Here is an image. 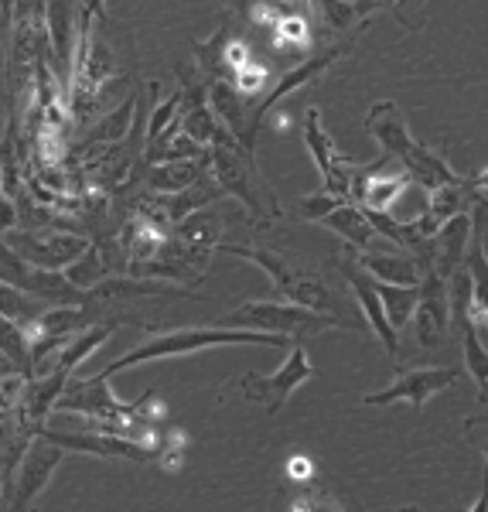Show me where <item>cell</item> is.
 <instances>
[{
    "instance_id": "6da1fadb",
    "label": "cell",
    "mask_w": 488,
    "mask_h": 512,
    "mask_svg": "<svg viewBox=\"0 0 488 512\" xmlns=\"http://www.w3.org/2000/svg\"><path fill=\"white\" fill-rule=\"evenodd\" d=\"M366 130L379 144V151L390 154V158L407 171L410 185L424 188V192H434V188L451 185V181L461 178L444 154H437L434 147H424L420 140H413L407 120H403L400 106H396L393 99H379V103L369 106Z\"/></svg>"
},
{
    "instance_id": "7a4b0ae2",
    "label": "cell",
    "mask_w": 488,
    "mask_h": 512,
    "mask_svg": "<svg viewBox=\"0 0 488 512\" xmlns=\"http://www.w3.org/2000/svg\"><path fill=\"white\" fill-rule=\"evenodd\" d=\"M215 345H267V349H291V338L274 335V332H260V328H226V325H195V328H175V332L151 335L144 345L130 349L127 355L113 359L106 369H99L96 376L110 379L123 373V369L147 366L157 359H178V355H195Z\"/></svg>"
},
{
    "instance_id": "3957f363",
    "label": "cell",
    "mask_w": 488,
    "mask_h": 512,
    "mask_svg": "<svg viewBox=\"0 0 488 512\" xmlns=\"http://www.w3.org/2000/svg\"><path fill=\"white\" fill-rule=\"evenodd\" d=\"M55 414H82V417H99V420H120L130 424L144 434H157V424L164 420V407L154 400V393L140 396L137 403L120 400L110 390L103 376H89V379H72L65 386V393L55 400Z\"/></svg>"
},
{
    "instance_id": "277c9868",
    "label": "cell",
    "mask_w": 488,
    "mask_h": 512,
    "mask_svg": "<svg viewBox=\"0 0 488 512\" xmlns=\"http://www.w3.org/2000/svg\"><path fill=\"white\" fill-rule=\"evenodd\" d=\"M215 325L226 328H260V332L284 335L291 342H304L321 332H342V321L325 311L301 308L294 301H239L229 315H222Z\"/></svg>"
},
{
    "instance_id": "5b68a950",
    "label": "cell",
    "mask_w": 488,
    "mask_h": 512,
    "mask_svg": "<svg viewBox=\"0 0 488 512\" xmlns=\"http://www.w3.org/2000/svg\"><path fill=\"white\" fill-rule=\"evenodd\" d=\"M209 168H212V178L222 185V192L236 195L239 202H243L260 222L284 219V209H280L274 188H270L267 178L256 171L253 158L243 151V144H239V140L212 144L209 147Z\"/></svg>"
},
{
    "instance_id": "8992f818",
    "label": "cell",
    "mask_w": 488,
    "mask_h": 512,
    "mask_svg": "<svg viewBox=\"0 0 488 512\" xmlns=\"http://www.w3.org/2000/svg\"><path fill=\"white\" fill-rule=\"evenodd\" d=\"M212 250L239 256V260L260 267L263 274L270 277V284H274V291H277L280 301H294V304H301V308L325 311V315H332V291H328V287L321 284L318 277L301 274V270H297L284 253L267 250V246H239V243H215Z\"/></svg>"
},
{
    "instance_id": "52a82bcc",
    "label": "cell",
    "mask_w": 488,
    "mask_h": 512,
    "mask_svg": "<svg viewBox=\"0 0 488 512\" xmlns=\"http://www.w3.org/2000/svg\"><path fill=\"white\" fill-rule=\"evenodd\" d=\"M311 376H314V366L308 359V349H304V342H294L291 349H287V359L277 373H243V376H236L233 383H226V390L219 396L222 400H226V396H243V400H250V403H260L267 414H280V410L287 407V400H291V393L301 390Z\"/></svg>"
},
{
    "instance_id": "ba28073f",
    "label": "cell",
    "mask_w": 488,
    "mask_h": 512,
    "mask_svg": "<svg viewBox=\"0 0 488 512\" xmlns=\"http://www.w3.org/2000/svg\"><path fill=\"white\" fill-rule=\"evenodd\" d=\"M454 383H458V369H448V366L403 369V373L396 376L390 386L362 396V403H366V407H393V403H410L413 410H424L430 396L451 390Z\"/></svg>"
},
{
    "instance_id": "9c48e42d",
    "label": "cell",
    "mask_w": 488,
    "mask_h": 512,
    "mask_svg": "<svg viewBox=\"0 0 488 512\" xmlns=\"http://www.w3.org/2000/svg\"><path fill=\"white\" fill-rule=\"evenodd\" d=\"M301 134H304V144H308L314 164H318V175H321V181H325V192H335V195L349 198L355 161L349 158V154L338 151V144L332 140V134H328L325 123H321V110H318V106H308V110H304Z\"/></svg>"
},
{
    "instance_id": "30bf717a",
    "label": "cell",
    "mask_w": 488,
    "mask_h": 512,
    "mask_svg": "<svg viewBox=\"0 0 488 512\" xmlns=\"http://www.w3.org/2000/svg\"><path fill=\"white\" fill-rule=\"evenodd\" d=\"M62 458H65V448H59L55 441H48L45 434H38L21 454L18 482L11 485V499H7V506H11V509H31V506H35V499L48 489L52 475L59 472Z\"/></svg>"
},
{
    "instance_id": "8fae6325",
    "label": "cell",
    "mask_w": 488,
    "mask_h": 512,
    "mask_svg": "<svg viewBox=\"0 0 488 512\" xmlns=\"http://www.w3.org/2000/svg\"><path fill=\"white\" fill-rule=\"evenodd\" d=\"M7 243L18 250V256L41 270H65L72 260H79L89 250V239L65 229H31V233H7Z\"/></svg>"
},
{
    "instance_id": "7c38bea8",
    "label": "cell",
    "mask_w": 488,
    "mask_h": 512,
    "mask_svg": "<svg viewBox=\"0 0 488 512\" xmlns=\"http://www.w3.org/2000/svg\"><path fill=\"white\" fill-rule=\"evenodd\" d=\"M413 332L424 349H437L444 345V338L451 332V294H448V277H441L434 267L424 270L420 277V297L413 308Z\"/></svg>"
},
{
    "instance_id": "4fadbf2b",
    "label": "cell",
    "mask_w": 488,
    "mask_h": 512,
    "mask_svg": "<svg viewBox=\"0 0 488 512\" xmlns=\"http://www.w3.org/2000/svg\"><path fill=\"white\" fill-rule=\"evenodd\" d=\"M38 434H45L48 441H55L65 451H82L93 458H120V461H137V465H151L161 461V444L137 441V437L123 434H99V431H82V434H55L38 427Z\"/></svg>"
},
{
    "instance_id": "5bb4252c",
    "label": "cell",
    "mask_w": 488,
    "mask_h": 512,
    "mask_svg": "<svg viewBox=\"0 0 488 512\" xmlns=\"http://www.w3.org/2000/svg\"><path fill=\"white\" fill-rule=\"evenodd\" d=\"M349 41H342V45H332L328 52H318V55H311V59H304L297 69H291V72H284L274 86H270V93L260 99V103L253 106V117H250V137L256 140V134H260V127H263V120H267V113L274 110V106L280 103V99H287L291 93H297V89H304L308 82H314L318 76H325L332 65L342 59L345 52H349Z\"/></svg>"
},
{
    "instance_id": "9a60e30c",
    "label": "cell",
    "mask_w": 488,
    "mask_h": 512,
    "mask_svg": "<svg viewBox=\"0 0 488 512\" xmlns=\"http://www.w3.org/2000/svg\"><path fill=\"white\" fill-rule=\"evenodd\" d=\"M338 274L345 277V284L355 291V301H359L362 315H366L372 335L383 342V349L393 355V359H400V332L390 325V318H386L383 311V297L376 294V284H372V277L366 270L359 267L355 260H338Z\"/></svg>"
},
{
    "instance_id": "2e32d148",
    "label": "cell",
    "mask_w": 488,
    "mask_h": 512,
    "mask_svg": "<svg viewBox=\"0 0 488 512\" xmlns=\"http://www.w3.org/2000/svg\"><path fill=\"white\" fill-rule=\"evenodd\" d=\"M475 198H478V188L471 185V175H461L458 181H451V185L434 188V192H427V209L413 219V229H417L420 236H437V229L448 226L454 216L471 212Z\"/></svg>"
},
{
    "instance_id": "e0dca14e",
    "label": "cell",
    "mask_w": 488,
    "mask_h": 512,
    "mask_svg": "<svg viewBox=\"0 0 488 512\" xmlns=\"http://www.w3.org/2000/svg\"><path fill=\"white\" fill-rule=\"evenodd\" d=\"M205 96H209V106L215 113V120L222 123V127L233 134L239 144H243V151L256 154V140L250 137V120H246V110H243V93L233 86L229 79H209V86H205Z\"/></svg>"
},
{
    "instance_id": "ac0fdd59",
    "label": "cell",
    "mask_w": 488,
    "mask_h": 512,
    "mask_svg": "<svg viewBox=\"0 0 488 512\" xmlns=\"http://www.w3.org/2000/svg\"><path fill=\"white\" fill-rule=\"evenodd\" d=\"M321 226H328L332 233H338L345 239V243L352 246V253H366V250H396L390 239H383L376 233V226L366 219V212H362V205L355 202H342L338 209L328 212L325 219H321Z\"/></svg>"
},
{
    "instance_id": "d6986e66",
    "label": "cell",
    "mask_w": 488,
    "mask_h": 512,
    "mask_svg": "<svg viewBox=\"0 0 488 512\" xmlns=\"http://www.w3.org/2000/svg\"><path fill=\"white\" fill-rule=\"evenodd\" d=\"M69 383H72V373H62V369H48L41 379L31 376L28 383H24V393H21V403H18L24 424L38 431V427L55 414V400L65 393V386Z\"/></svg>"
},
{
    "instance_id": "ffe728a7",
    "label": "cell",
    "mask_w": 488,
    "mask_h": 512,
    "mask_svg": "<svg viewBox=\"0 0 488 512\" xmlns=\"http://www.w3.org/2000/svg\"><path fill=\"white\" fill-rule=\"evenodd\" d=\"M352 260L359 263L369 277L390 280V284L417 287L420 277H424L420 263L413 260L410 253H403V250H366V253H352Z\"/></svg>"
},
{
    "instance_id": "44dd1931",
    "label": "cell",
    "mask_w": 488,
    "mask_h": 512,
    "mask_svg": "<svg viewBox=\"0 0 488 512\" xmlns=\"http://www.w3.org/2000/svg\"><path fill=\"white\" fill-rule=\"evenodd\" d=\"M209 175V154L192 161H164L147 171V192H181Z\"/></svg>"
},
{
    "instance_id": "7402d4cb",
    "label": "cell",
    "mask_w": 488,
    "mask_h": 512,
    "mask_svg": "<svg viewBox=\"0 0 488 512\" xmlns=\"http://www.w3.org/2000/svg\"><path fill=\"white\" fill-rule=\"evenodd\" d=\"M120 243H123V250H127L130 263H147L164 250V243H168V226H161V222L137 212V219H130L127 229H123Z\"/></svg>"
},
{
    "instance_id": "603a6c76",
    "label": "cell",
    "mask_w": 488,
    "mask_h": 512,
    "mask_svg": "<svg viewBox=\"0 0 488 512\" xmlns=\"http://www.w3.org/2000/svg\"><path fill=\"white\" fill-rule=\"evenodd\" d=\"M113 338V325H93V328H82V332L65 338V345L59 349L48 369H62V373H76L86 359H93L96 349H103L106 342Z\"/></svg>"
},
{
    "instance_id": "cb8c5ba5",
    "label": "cell",
    "mask_w": 488,
    "mask_h": 512,
    "mask_svg": "<svg viewBox=\"0 0 488 512\" xmlns=\"http://www.w3.org/2000/svg\"><path fill=\"white\" fill-rule=\"evenodd\" d=\"M134 106H137V96H127L117 110H110L103 120L89 130V137L82 140V154L86 151H96V147H110V144H120L123 137L130 134L134 127Z\"/></svg>"
},
{
    "instance_id": "d4e9b609",
    "label": "cell",
    "mask_w": 488,
    "mask_h": 512,
    "mask_svg": "<svg viewBox=\"0 0 488 512\" xmlns=\"http://www.w3.org/2000/svg\"><path fill=\"white\" fill-rule=\"evenodd\" d=\"M458 335H461L465 369H468L471 383H475V390H478V400L488 403V342L482 338V332L471 325V321H465V325L458 328Z\"/></svg>"
},
{
    "instance_id": "484cf974",
    "label": "cell",
    "mask_w": 488,
    "mask_h": 512,
    "mask_svg": "<svg viewBox=\"0 0 488 512\" xmlns=\"http://www.w3.org/2000/svg\"><path fill=\"white\" fill-rule=\"evenodd\" d=\"M151 96H154V110H151V123H147V137H144V154L147 151H154L161 140H168V137H175L178 130H181V117H178V110H181V89L178 93H171L168 99H157V82H151Z\"/></svg>"
},
{
    "instance_id": "4316f807",
    "label": "cell",
    "mask_w": 488,
    "mask_h": 512,
    "mask_svg": "<svg viewBox=\"0 0 488 512\" xmlns=\"http://www.w3.org/2000/svg\"><path fill=\"white\" fill-rule=\"evenodd\" d=\"M222 226H226V222H222L209 205H205V209H198V212H192V216L175 222V226L168 229V236L181 239V243H188V246H209L212 250L222 236Z\"/></svg>"
},
{
    "instance_id": "83f0119b",
    "label": "cell",
    "mask_w": 488,
    "mask_h": 512,
    "mask_svg": "<svg viewBox=\"0 0 488 512\" xmlns=\"http://www.w3.org/2000/svg\"><path fill=\"white\" fill-rule=\"evenodd\" d=\"M372 284H376V294L383 297V311H386V318H390V325L396 332H403L413 318V308H417L420 284L407 287V284H390V280H376V277H372Z\"/></svg>"
},
{
    "instance_id": "f1b7e54d",
    "label": "cell",
    "mask_w": 488,
    "mask_h": 512,
    "mask_svg": "<svg viewBox=\"0 0 488 512\" xmlns=\"http://www.w3.org/2000/svg\"><path fill=\"white\" fill-rule=\"evenodd\" d=\"M62 274L69 277L76 287H82V291H93V287L99 284V280L110 277V263H106L103 256H99L96 246H89V250L82 253L79 260H72L69 267L62 270Z\"/></svg>"
},
{
    "instance_id": "f546056e",
    "label": "cell",
    "mask_w": 488,
    "mask_h": 512,
    "mask_svg": "<svg viewBox=\"0 0 488 512\" xmlns=\"http://www.w3.org/2000/svg\"><path fill=\"white\" fill-rule=\"evenodd\" d=\"M209 154V147H202L198 140H192L185 134V130H178L175 137L161 140V144L154 147V151H147L144 158L147 164H164V161H192V158H205Z\"/></svg>"
},
{
    "instance_id": "4dcf8cb0",
    "label": "cell",
    "mask_w": 488,
    "mask_h": 512,
    "mask_svg": "<svg viewBox=\"0 0 488 512\" xmlns=\"http://www.w3.org/2000/svg\"><path fill=\"white\" fill-rule=\"evenodd\" d=\"M270 45L277 52H291V48H311V24L304 14H284L277 24H274V38Z\"/></svg>"
},
{
    "instance_id": "1f68e13d",
    "label": "cell",
    "mask_w": 488,
    "mask_h": 512,
    "mask_svg": "<svg viewBox=\"0 0 488 512\" xmlns=\"http://www.w3.org/2000/svg\"><path fill=\"white\" fill-rule=\"evenodd\" d=\"M226 41H229V28L212 31V38H205V41H192L198 65H202L212 79H226V69H222V48H226Z\"/></svg>"
},
{
    "instance_id": "d6a6232c",
    "label": "cell",
    "mask_w": 488,
    "mask_h": 512,
    "mask_svg": "<svg viewBox=\"0 0 488 512\" xmlns=\"http://www.w3.org/2000/svg\"><path fill=\"white\" fill-rule=\"evenodd\" d=\"M342 202H349L345 195H335V192H314V195H304L297 202V216L308 219V222H321L332 209H338Z\"/></svg>"
},
{
    "instance_id": "836d02e7",
    "label": "cell",
    "mask_w": 488,
    "mask_h": 512,
    "mask_svg": "<svg viewBox=\"0 0 488 512\" xmlns=\"http://www.w3.org/2000/svg\"><path fill=\"white\" fill-rule=\"evenodd\" d=\"M229 82L239 89L243 96H253V93H260L263 86L270 82V69L263 62H256V59H250L243 65V69H236L233 76H229Z\"/></svg>"
},
{
    "instance_id": "e575fe53",
    "label": "cell",
    "mask_w": 488,
    "mask_h": 512,
    "mask_svg": "<svg viewBox=\"0 0 488 512\" xmlns=\"http://www.w3.org/2000/svg\"><path fill=\"white\" fill-rule=\"evenodd\" d=\"M250 59H253L250 45H246L243 38H233V35H229L226 48H222V69H226V79L233 76L236 69H243V65L250 62Z\"/></svg>"
},
{
    "instance_id": "d590c367",
    "label": "cell",
    "mask_w": 488,
    "mask_h": 512,
    "mask_svg": "<svg viewBox=\"0 0 488 512\" xmlns=\"http://www.w3.org/2000/svg\"><path fill=\"white\" fill-rule=\"evenodd\" d=\"M465 437H468V444H475V448L482 451L485 468H488V410H478V414H471L465 420Z\"/></svg>"
},
{
    "instance_id": "8d00e7d4",
    "label": "cell",
    "mask_w": 488,
    "mask_h": 512,
    "mask_svg": "<svg viewBox=\"0 0 488 512\" xmlns=\"http://www.w3.org/2000/svg\"><path fill=\"white\" fill-rule=\"evenodd\" d=\"M24 383H28V376H24V373L0 376V410H14V407H18L21 393H24Z\"/></svg>"
},
{
    "instance_id": "74e56055",
    "label": "cell",
    "mask_w": 488,
    "mask_h": 512,
    "mask_svg": "<svg viewBox=\"0 0 488 512\" xmlns=\"http://www.w3.org/2000/svg\"><path fill=\"white\" fill-rule=\"evenodd\" d=\"M291 509H301V512H308V509H342V502H335L328 492H318V489H301V495H297L294 502H287Z\"/></svg>"
},
{
    "instance_id": "f35d334b",
    "label": "cell",
    "mask_w": 488,
    "mask_h": 512,
    "mask_svg": "<svg viewBox=\"0 0 488 512\" xmlns=\"http://www.w3.org/2000/svg\"><path fill=\"white\" fill-rule=\"evenodd\" d=\"M287 478H291V482H297V485H308L311 478H314V461L308 458V454H291V458H287Z\"/></svg>"
},
{
    "instance_id": "ab89813d",
    "label": "cell",
    "mask_w": 488,
    "mask_h": 512,
    "mask_svg": "<svg viewBox=\"0 0 488 512\" xmlns=\"http://www.w3.org/2000/svg\"><path fill=\"white\" fill-rule=\"evenodd\" d=\"M18 202H14V195H0V236L14 233L18 229Z\"/></svg>"
},
{
    "instance_id": "60d3db41",
    "label": "cell",
    "mask_w": 488,
    "mask_h": 512,
    "mask_svg": "<svg viewBox=\"0 0 488 512\" xmlns=\"http://www.w3.org/2000/svg\"><path fill=\"white\" fill-rule=\"evenodd\" d=\"M352 7H355V18H359L362 24H366L372 14L376 11H383V7H396V0H352Z\"/></svg>"
},
{
    "instance_id": "b9f144b4",
    "label": "cell",
    "mask_w": 488,
    "mask_h": 512,
    "mask_svg": "<svg viewBox=\"0 0 488 512\" xmlns=\"http://www.w3.org/2000/svg\"><path fill=\"white\" fill-rule=\"evenodd\" d=\"M79 14L89 21H103L106 18V0H79Z\"/></svg>"
},
{
    "instance_id": "7bdbcfd3",
    "label": "cell",
    "mask_w": 488,
    "mask_h": 512,
    "mask_svg": "<svg viewBox=\"0 0 488 512\" xmlns=\"http://www.w3.org/2000/svg\"><path fill=\"white\" fill-rule=\"evenodd\" d=\"M471 512H488V468H485V478H482V495L468 506Z\"/></svg>"
},
{
    "instance_id": "ee69618b",
    "label": "cell",
    "mask_w": 488,
    "mask_h": 512,
    "mask_svg": "<svg viewBox=\"0 0 488 512\" xmlns=\"http://www.w3.org/2000/svg\"><path fill=\"white\" fill-rule=\"evenodd\" d=\"M18 4H21V0H0V14H4L7 28H11V21H14V11H18Z\"/></svg>"
},
{
    "instance_id": "f6af8a7d",
    "label": "cell",
    "mask_w": 488,
    "mask_h": 512,
    "mask_svg": "<svg viewBox=\"0 0 488 512\" xmlns=\"http://www.w3.org/2000/svg\"><path fill=\"white\" fill-rule=\"evenodd\" d=\"M226 4L233 7L236 14H243V18H246V14H250V7H253V0H226Z\"/></svg>"
},
{
    "instance_id": "bcb514c9",
    "label": "cell",
    "mask_w": 488,
    "mask_h": 512,
    "mask_svg": "<svg viewBox=\"0 0 488 512\" xmlns=\"http://www.w3.org/2000/svg\"><path fill=\"white\" fill-rule=\"evenodd\" d=\"M11 373H21V369H18V366H14V362H11V359H7V355H4V352H0V376H11Z\"/></svg>"
},
{
    "instance_id": "7dc6e473",
    "label": "cell",
    "mask_w": 488,
    "mask_h": 512,
    "mask_svg": "<svg viewBox=\"0 0 488 512\" xmlns=\"http://www.w3.org/2000/svg\"><path fill=\"white\" fill-rule=\"evenodd\" d=\"M471 185H475L478 192H488V168L482 171V175H471Z\"/></svg>"
}]
</instances>
